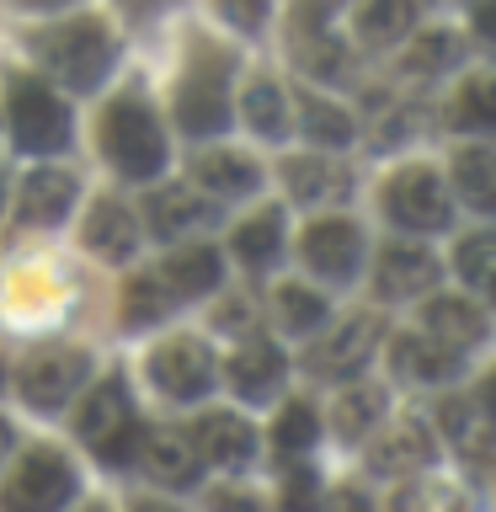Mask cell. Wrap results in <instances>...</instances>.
<instances>
[{
  "instance_id": "cell-22",
  "label": "cell",
  "mask_w": 496,
  "mask_h": 512,
  "mask_svg": "<svg viewBox=\"0 0 496 512\" xmlns=\"http://www.w3.org/2000/svg\"><path fill=\"white\" fill-rule=\"evenodd\" d=\"M219 278H224V262H219V251H208V246L176 251V256H166V267H160V283L171 288V299H198V294H214Z\"/></svg>"
},
{
  "instance_id": "cell-49",
  "label": "cell",
  "mask_w": 496,
  "mask_h": 512,
  "mask_svg": "<svg viewBox=\"0 0 496 512\" xmlns=\"http://www.w3.org/2000/svg\"><path fill=\"white\" fill-rule=\"evenodd\" d=\"M6 448H11V427L0 422V459H6Z\"/></svg>"
},
{
  "instance_id": "cell-27",
  "label": "cell",
  "mask_w": 496,
  "mask_h": 512,
  "mask_svg": "<svg viewBox=\"0 0 496 512\" xmlns=\"http://www.w3.org/2000/svg\"><path fill=\"white\" fill-rule=\"evenodd\" d=\"M235 256L246 267H272L283 251V208H262V214H251L246 224L235 230Z\"/></svg>"
},
{
  "instance_id": "cell-34",
  "label": "cell",
  "mask_w": 496,
  "mask_h": 512,
  "mask_svg": "<svg viewBox=\"0 0 496 512\" xmlns=\"http://www.w3.org/2000/svg\"><path fill=\"white\" fill-rule=\"evenodd\" d=\"M459 59H464V48H459V38L448 27L422 32V38L406 48V70L411 75H443V70H454Z\"/></svg>"
},
{
  "instance_id": "cell-52",
  "label": "cell",
  "mask_w": 496,
  "mask_h": 512,
  "mask_svg": "<svg viewBox=\"0 0 496 512\" xmlns=\"http://www.w3.org/2000/svg\"><path fill=\"white\" fill-rule=\"evenodd\" d=\"M86 512H107V507H86Z\"/></svg>"
},
{
  "instance_id": "cell-11",
  "label": "cell",
  "mask_w": 496,
  "mask_h": 512,
  "mask_svg": "<svg viewBox=\"0 0 496 512\" xmlns=\"http://www.w3.org/2000/svg\"><path fill=\"white\" fill-rule=\"evenodd\" d=\"M187 438L198 448V459L219 464V470H240V464H251V454H256V432L230 411H208Z\"/></svg>"
},
{
  "instance_id": "cell-26",
  "label": "cell",
  "mask_w": 496,
  "mask_h": 512,
  "mask_svg": "<svg viewBox=\"0 0 496 512\" xmlns=\"http://www.w3.org/2000/svg\"><path fill=\"white\" fill-rule=\"evenodd\" d=\"M454 187L470 208L496 214V155L480 150V144H464V150L454 155Z\"/></svg>"
},
{
  "instance_id": "cell-20",
  "label": "cell",
  "mask_w": 496,
  "mask_h": 512,
  "mask_svg": "<svg viewBox=\"0 0 496 512\" xmlns=\"http://www.w3.org/2000/svg\"><path fill=\"white\" fill-rule=\"evenodd\" d=\"M144 214H150V230L160 240H176V235H187V230H203V224L214 219V208H208L192 187H160V192H150Z\"/></svg>"
},
{
  "instance_id": "cell-47",
  "label": "cell",
  "mask_w": 496,
  "mask_h": 512,
  "mask_svg": "<svg viewBox=\"0 0 496 512\" xmlns=\"http://www.w3.org/2000/svg\"><path fill=\"white\" fill-rule=\"evenodd\" d=\"M134 512H176V507H166V502H139Z\"/></svg>"
},
{
  "instance_id": "cell-14",
  "label": "cell",
  "mask_w": 496,
  "mask_h": 512,
  "mask_svg": "<svg viewBox=\"0 0 496 512\" xmlns=\"http://www.w3.org/2000/svg\"><path fill=\"white\" fill-rule=\"evenodd\" d=\"M438 283V256L422 251V246H390L379 251V294L384 299H411V294H427Z\"/></svg>"
},
{
  "instance_id": "cell-33",
  "label": "cell",
  "mask_w": 496,
  "mask_h": 512,
  "mask_svg": "<svg viewBox=\"0 0 496 512\" xmlns=\"http://www.w3.org/2000/svg\"><path fill=\"white\" fill-rule=\"evenodd\" d=\"M299 123H304V139L320 144V150H336V144H352V118L342 107H331L326 96H304V107H299Z\"/></svg>"
},
{
  "instance_id": "cell-4",
  "label": "cell",
  "mask_w": 496,
  "mask_h": 512,
  "mask_svg": "<svg viewBox=\"0 0 496 512\" xmlns=\"http://www.w3.org/2000/svg\"><path fill=\"white\" fill-rule=\"evenodd\" d=\"M75 432H80V443H86L96 459H107V464H134V459H139L144 427H139L134 406H128L123 379H102V384L86 395Z\"/></svg>"
},
{
  "instance_id": "cell-48",
  "label": "cell",
  "mask_w": 496,
  "mask_h": 512,
  "mask_svg": "<svg viewBox=\"0 0 496 512\" xmlns=\"http://www.w3.org/2000/svg\"><path fill=\"white\" fill-rule=\"evenodd\" d=\"M16 6H32V11H43V6H64V0H16Z\"/></svg>"
},
{
  "instance_id": "cell-24",
  "label": "cell",
  "mask_w": 496,
  "mask_h": 512,
  "mask_svg": "<svg viewBox=\"0 0 496 512\" xmlns=\"http://www.w3.org/2000/svg\"><path fill=\"white\" fill-rule=\"evenodd\" d=\"M192 176H198L208 192H219V198H246V192L262 187V171H256V160L240 155V150H208V155H198Z\"/></svg>"
},
{
  "instance_id": "cell-46",
  "label": "cell",
  "mask_w": 496,
  "mask_h": 512,
  "mask_svg": "<svg viewBox=\"0 0 496 512\" xmlns=\"http://www.w3.org/2000/svg\"><path fill=\"white\" fill-rule=\"evenodd\" d=\"M475 406H480V411H486L491 422H496V368H491L486 379H480V400H475Z\"/></svg>"
},
{
  "instance_id": "cell-37",
  "label": "cell",
  "mask_w": 496,
  "mask_h": 512,
  "mask_svg": "<svg viewBox=\"0 0 496 512\" xmlns=\"http://www.w3.org/2000/svg\"><path fill=\"white\" fill-rule=\"evenodd\" d=\"M454 123H464V128H496V75L470 80V86L459 91Z\"/></svg>"
},
{
  "instance_id": "cell-9",
  "label": "cell",
  "mask_w": 496,
  "mask_h": 512,
  "mask_svg": "<svg viewBox=\"0 0 496 512\" xmlns=\"http://www.w3.org/2000/svg\"><path fill=\"white\" fill-rule=\"evenodd\" d=\"M150 379H155V390L171 395V400H198L208 384H214V352H208L198 336H171L166 347H155Z\"/></svg>"
},
{
  "instance_id": "cell-45",
  "label": "cell",
  "mask_w": 496,
  "mask_h": 512,
  "mask_svg": "<svg viewBox=\"0 0 496 512\" xmlns=\"http://www.w3.org/2000/svg\"><path fill=\"white\" fill-rule=\"evenodd\" d=\"M390 512H438V502H432L427 491H416V486H411V491H400L395 502H390Z\"/></svg>"
},
{
  "instance_id": "cell-19",
  "label": "cell",
  "mask_w": 496,
  "mask_h": 512,
  "mask_svg": "<svg viewBox=\"0 0 496 512\" xmlns=\"http://www.w3.org/2000/svg\"><path fill=\"white\" fill-rule=\"evenodd\" d=\"M283 374H288V363H283V352L278 347H267V342H246L230 358V384L246 400H272L283 390Z\"/></svg>"
},
{
  "instance_id": "cell-13",
  "label": "cell",
  "mask_w": 496,
  "mask_h": 512,
  "mask_svg": "<svg viewBox=\"0 0 496 512\" xmlns=\"http://www.w3.org/2000/svg\"><path fill=\"white\" fill-rule=\"evenodd\" d=\"M294 59L310 75H336L342 70V43L331 38V0H304L294 16Z\"/></svg>"
},
{
  "instance_id": "cell-23",
  "label": "cell",
  "mask_w": 496,
  "mask_h": 512,
  "mask_svg": "<svg viewBox=\"0 0 496 512\" xmlns=\"http://www.w3.org/2000/svg\"><path fill=\"white\" fill-rule=\"evenodd\" d=\"M427 459H432V438L422 432V422H400L395 432H384V438L368 448L374 475H416Z\"/></svg>"
},
{
  "instance_id": "cell-40",
  "label": "cell",
  "mask_w": 496,
  "mask_h": 512,
  "mask_svg": "<svg viewBox=\"0 0 496 512\" xmlns=\"http://www.w3.org/2000/svg\"><path fill=\"white\" fill-rule=\"evenodd\" d=\"M283 507H288V512H310V507H315V475H310V470H288Z\"/></svg>"
},
{
  "instance_id": "cell-5",
  "label": "cell",
  "mask_w": 496,
  "mask_h": 512,
  "mask_svg": "<svg viewBox=\"0 0 496 512\" xmlns=\"http://www.w3.org/2000/svg\"><path fill=\"white\" fill-rule=\"evenodd\" d=\"M6 118H11V139L27 155H48L70 144V107L54 96V86L38 75H11L6 86Z\"/></svg>"
},
{
  "instance_id": "cell-25",
  "label": "cell",
  "mask_w": 496,
  "mask_h": 512,
  "mask_svg": "<svg viewBox=\"0 0 496 512\" xmlns=\"http://www.w3.org/2000/svg\"><path fill=\"white\" fill-rule=\"evenodd\" d=\"M390 363L400 368V374H411V379H427V384H438V379H454L459 374V352H448L438 342H427V336H395L390 342Z\"/></svg>"
},
{
  "instance_id": "cell-7",
  "label": "cell",
  "mask_w": 496,
  "mask_h": 512,
  "mask_svg": "<svg viewBox=\"0 0 496 512\" xmlns=\"http://www.w3.org/2000/svg\"><path fill=\"white\" fill-rule=\"evenodd\" d=\"M379 203H384V214H390V224H400V230H443V224L454 219L438 171H427V166H400L390 182H384Z\"/></svg>"
},
{
  "instance_id": "cell-50",
  "label": "cell",
  "mask_w": 496,
  "mask_h": 512,
  "mask_svg": "<svg viewBox=\"0 0 496 512\" xmlns=\"http://www.w3.org/2000/svg\"><path fill=\"white\" fill-rule=\"evenodd\" d=\"M123 6H134V11H155L160 0H123Z\"/></svg>"
},
{
  "instance_id": "cell-42",
  "label": "cell",
  "mask_w": 496,
  "mask_h": 512,
  "mask_svg": "<svg viewBox=\"0 0 496 512\" xmlns=\"http://www.w3.org/2000/svg\"><path fill=\"white\" fill-rule=\"evenodd\" d=\"M470 27H475V38L486 43V48H496V0H475Z\"/></svg>"
},
{
  "instance_id": "cell-43",
  "label": "cell",
  "mask_w": 496,
  "mask_h": 512,
  "mask_svg": "<svg viewBox=\"0 0 496 512\" xmlns=\"http://www.w3.org/2000/svg\"><path fill=\"white\" fill-rule=\"evenodd\" d=\"M214 512H262V502L246 491H214Z\"/></svg>"
},
{
  "instance_id": "cell-6",
  "label": "cell",
  "mask_w": 496,
  "mask_h": 512,
  "mask_svg": "<svg viewBox=\"0 0 496 512\" xmlns=\"http://www.w3.org/2000/svg\"><path fill=\"white\" fill-rule=\"evenodd\" d=\"M75 502V464L59 448H27L0 486V512H64Z\"/></svg>"
},
{
  "instance_id": "cell-36",
  "label": "cell",
  "mask_w": 496,
  "mask_h": 512,
  "mask_svg": "<svg viewBox=\"0 0 496 512\" xmlns=\"http://www.w3.org/2000/svg\"><path fill=\"white\" fill-rule=\"evenodd\" d=\"M278 320L294 336H310L320 320H326V299H320L315 288H304V283H283L278 288Z\"/></svg>"
},
{
  "instance_id": "cell-38",
  "label": "cell",
  "mask_w": 496,
  "mask_h": 512,
  "mask_svg": "<svg viewBox=\"0 0 496 512\" xmlns=\"http://www.w3.org/2000/svg\"><path fill=\"white\" fill-rule=\"evenodd\" d=\"M443 427H448V443H454L459 454H486L491 448V427H480L470 416V406H459V400L443 406Z\"/></svg>"
},
{
  "instance_id": "cell-17",
  "label": "cell",
  "mask_w": 496,
  "mask_h": 512,
  "mask_svg": "<svg viewBox=\"0 0 496 512\" xmlns=\"http://www.w3.org/2000/svg\"><path fill=\"white\" fill-rule=\"evenodd\" d=\"M134 246H139V219L118 198H96L86 214V251L107 256V262H128Z\"/></svg>"
},
{
  "instance_id": "cell-21",
  "label": "cell",
  "mask_w": 496,
  "mask_h": 512,
  "mask_svg": "<svg viewBox=\"0 0 496 512\" xmlns=\"http://www.w3.org/2000/svg\"><path fill=\"white\" fill-rule=\"evenodd\" d=\"M352 27L363 43L395 48L416 27V0H352Z\"/></svg>"
},
{
  "instance_id": "cell-16",
  "label": "cell",
  "mask_w": 496,
  "mask_h": 512,
  "mask_svg": "<svg viewBox=\"0 0 496 512\" xmlns=\"http://www.w3.org/2000/svg\"><path fill=\"white\" fill-rule=\"evenodd\" d=\"M139 459H144V470H150L160 486H192V480H198V464H203L187 432H171V427L144 432Z\"/></svg>"
},
{
  "instance_id": "cell-29",
  "label": "cell",
  "mask_w": 496,
  "mask_h": 512,
  "mask_svg": "<svg viewBox=\"0 0 496 512\" xmlns=\"http://www.w3.org/2000/svg\"><path fill=\"white\" fill-rule=\"evenodd\" d=\"M384 390L379 384H352V390H342L336 395V406H331V422H336V432L352 443V438H363V432H374L379 427V416H384Z\"/></svg>"
},
{
  "instance_id": "cell-1",
  "label": "cell",
  "mask_w": 496,
  "mask_h": 512,
  "mask_svg": "<svg viewBox=\"0 0 496 512\" xmlns=\"http://www.w3.org/2000/svg\"><path fill=\"white\" fill-rule=\"evenodd\" d=\"M102 150H107L112 166L123 176H134V182H144V176H155L166 166V134H160V123H155V112L144 96L123 91L102 107Z\"/></svg>"
},
{
  "instance_id": "cell-39",
  "label": "cell",
  "mask_w": 496,
  "mask_h": 512,
  "mask_svg": "<svg viewBox=\"0 0 496 512\" xmlns=\"http://www.w3.org/2000/svg\"><path fill=\"white\" fill-rule=\"evenodd\" d=\"M214 11H219L235 32H256V27L267 22V0H214Z\"/></svg>"
},
{
  "instance_id": "cell-15",
  "label": "cell",
  "mask_w": 496,
  "mask_h": 512,
  "mask_svg": "<svg viewBox=\"0 0 496 512\" xmlns=\"http://www.w3.org/2000/svg\"><path fill=\"white\" fill-rule=\"evenodd\" d=\"M422 326H427V336L438 347L459 352V347H475L480 336H486V315H480L470 299H459V294H432L422 304Z\"/></svg>"
},
{
  "instance_id": "cell-31",
  "label": "cell",
  "mask_w": 496,
  "mask_h": 512,
  "mask_svg": "<svg viewBox=\"0 0 496 512\" xmlns=\"http://www.w3.org/2000/svg\"><path fill=\"white\" fill-rule=\"evenodd\" d=\"M246 123H251L262 139H283V134H288V96H283L278 80L256 75L251 86H246Z\"/></svg>"
},
{
  "instance_id": "cell-8",
  "label": "cell",
  "mask_w": 496,
  "mask_h": 512,
  "mask_svg": "<svg viewBox=\"0 0 496 512\" xmlns=\"http://www.w3.org/2000/svg\"><path fill=\"white\" fill-rule=\"evenodd\" d=\"M80 384H86V358L75 347H43L22 363V400L32 411H59Z\"/></svg>"
},
{
  "instance_id": "cell-51",
  "label": "cell",
  "mask_w": 496,
  "mask_h": 512,
  "mask_svg": "<svg viewBox=\"0 0 496 512\" xmlns=\"http://www.w3.org/2000/svg\"><path fill=\"white\" fill-rule=\"evenodd\" d=\"M0 203H6V182H0Z\"/></svg>"
},
{
  "instance_id": "cell-3",
  "label": "cell",
  "mask_w": 496,
  "mask_h": 512,
  "mask_svg": "<svg viewBox=\"0 0 496 512\" xmlns=\"http://www.w3.org/2000/svg\"><path fill=\"white\" fill-rule=\"evenodd\" d=\"M176 123L192 139H208L230 123V59L208 43H192V59L176 80Z\"/></svg>"
},
{
  "instance_id": "cell-18",
  "label": "cell",
  "mask_w": 496,
  "mask_h": 512,
  "mask_svg": "<svg viewBox=\"0 0 496 512\" xmlns=\"http://www.w3.org/2000/svg\"><path fill=\"white\" fill-rule=\"evenodd\" d=\"M379 331H384L379 315H352L347 326H336L326 342H320L315 368H320V374H352L358 363H368V352H374Z\"/></svg>"
},
{
  "instance_id": "cell-41",
  "label": "cell",
  "mask_w": 496,
  "mask_h": 512,
  "mask_svg": "<svg viewBox=\"0 0 496 512\" xmlns=\"http://www.w3.org/2000/svg\"><path fill=\"white\" fill-rule=\"evenodd\" d=\"M214 326L219 331H246L251 326V304L246 299H224L219 310H214Z\"/></svg>"
},
{
  "instance_id": "cell-44",
  "label": "cell",
  "mask_w": 496,
  "mask_h": 512,
  "mask_svg": "<svg viewBox=\"0 0 496 512\" xmlns=\"http://www.w3.org/2000/svg\"><path fill=\"white\" fill-rule=\"evenodd\" d=\"M326 512H374V507H368V496H363V491H352V486H342V491H331V502H326Z\"/></svg>"
},
{
  "instance_id": "cell-28",
  "label": "cell",
  "mask_w": 496,
  "mask_h": 512,
  "mask_svg": "<svg viewBox=\"0 0 496 512\" xmlns=\"http://www.w3.org/2000/svg\"><path fill=\"white\" fill-rule=\"evenodd\" d=\"M283 182L288 192H294L299 203H326L336 198V192L347 187V176L331 166V160H320V155H294V160H283Z\"/></svg>"
},
{
  "instance_id": "cell-32",
  "label": "cell",
  "mask_w": 496,
  "mask_h": 512,
  "mask_svg": "<svg viewBox=\"0 0 496 512\" xmlns=\"http://www.w3.org/2000/svg\"><path fill=\"white\" fill-rule=\"evenodd\" d=\"M454 267L459 278L475 288V294L496 299V230H480V235H464L459 251H454Z\"/></svg>"
},
{
  "instance_id": "cell-2",
  "label": "cell",
  "mask_w": 496,
  "mask_h": 512,
  "mask_svg": "<svg viewBox=\"0 0 496 512\" xmlns=\"http://www.w3.org/2000/svg\"><path fill=\"white\" fill-rule=\"evenodd\" d=\"M38 54H43L48 70H54L59 86L96 91V80L112 70L118 48H112L107 22H96V16H75V22H59L54 32H43V38H38Z\"/></svg>"
},
{
  "instance_id": "cell-35",
  "label": "cell",
  "mask_w": 496,
  "mask_h": 512,
  "mask_svg": "<svg viewBox=\"0 0 496 512\" xmlns=\"http://www.w3.org/2000/svg\"><path fill=\"white\" fill-rule=\"evenodd\" d=\"M320 438V416L310 400H294V406H283L278 427H272V443H278V454H310Z\"/></svg>"
},
{
  "instance_id": "cell-30",
  "label": "cell",
  "mask_w": 496,
  "mask_h": 512,
  "mask_svg": "<svg viewBox=\"0 0 496 512\" xmlns=\"http://www.w3.org/2000/svg\"><path fill=\"white\" fill-rule=\"evenodd\" d=\"M171 288L155 278V272H139V278H128L123 283V326H155V320H166L171 315Z\"/></svg>"
},
{
  "instance_id": "cell-10",
  "label": "cell",
  "mask_w": 496,
  "mask_h": 512,
  "mask_svg": "<svg viewBox=\"0 0 496 512\" xmlns=\"http://www.w3.org/2000/svg\"><path fill=\"white\" fill-rule=\"evenodd\" d=\"M299 256L310 262L320 278H352L363 262V230L352 219H315L299 240Z\"/></svg>"
},
{
  "instance_id": "cell-12",
  "label": "cell",
  "mask_w": 496,
  "mask_h": 512,
  "mask_svg": "<svg viewBox=\"0 0 496 512\" xmlns=\"http://www.w3.org/2000/svg\"><path fill=\"white\" fill-rule=\"evenodd\" d=\"M80 198V182L75 171L64 166H38L22 182V198H16V214H22V224H59L64 214L75 208Z\"/></svg>"
}]
</instances>
